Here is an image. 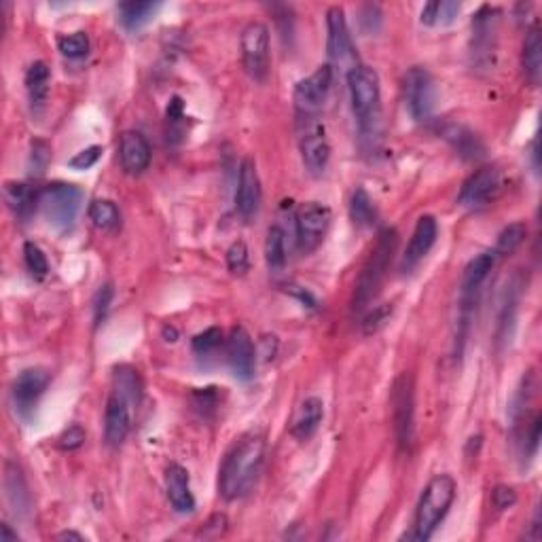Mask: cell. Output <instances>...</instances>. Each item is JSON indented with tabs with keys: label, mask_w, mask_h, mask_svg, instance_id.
<instances>
[{
	"label": "cell",
	"mask_w": 542,
	"mask_h": 542,
	"mask_svg": "<svg viewBox=\"0 0 542 542\" xmlns=\"http://www.w3.org/2000/svg\"><path fill=\"white\" fill-rule=\"evenodd\" d=\"M500 9L481 7L472 17V58L479 68H491L496 62Z\"/></svg>",
	"instance_id": "10"
},
{
	"label": "cell",
	"mask_w": 542,
	"mask_h": 542,
	"mask_svg": "<svg viewBox=\"0 0 542 542\" xmlns=\"http://www.w3.org/2000/svg\"><path fill=\"white\" fill-rule=\"evenodd\" d=\"M261 180H259L257 166L252 160H244L237 174L235 189V210L242 218H252L261 206Z\"/></svg>",
	"instance_id": "16"
},
{
	"label": "cell",
	"mask_w": 542,
	"mask_h": 542,
	"mask_svg": "<svg viewBox=\"0 0 542 542\" xmlns=\"http://www.w3.org/2000/svg\"><path fill=\"white\" fill-rule=\"evenodd\" d=\"M166 494L169 505L174 506L177 513H193L195 511V498L191 494L189 485V472L180 464H169L166 468Z\"/></svg>",
	"instance_id": "23"
},
{
	"label": "cell",
	"mask_w": 542,
	"mask_h": 542,
	"mask_svg": "<svg viewBox=\"0 0 542 542\" xmlns=\"http://www.w3.org/2000/svg\"><path fill=\"white\" fill-rule=\"evenodd\" d=\"M160 3H121L119 4V20L126 30H138L160 9Z\"/></svg>",
	"instance_id": "29"
},
{
	"label": "cell",
	"mask_w": 542,
	"mask_h": 542,
	"mask_svg": "<svg viewBox=\"0 0 542 542\" xmlns=\"http://www.w3.org/2000/svg\"><path fill=\"white\" fill-rule=\"evenodd\" d=\"M269 30L263 21H250L242 32V62L254 81H265L269 72Z\"/></svg>",
	"instance_id": "9"
},
{
	"label": "cell",
	"mask_w": 542,
	"mask_h": 542,
	"mask_svg": "<svg viewBox=\"0 0 542 542\" xmlns=\"http://www.w3.org/2000/svg\"><path fill=\"white\" fill-rule=\"evenodd\" d=\"M4 489H7V498L11 506H13L15 515L26 517L28 513H30L32 500L24 472H21V468L17 466L15 462H7V464H4Z\"/></svg>",
	"instance_id": "25"
},
{
	"label": "cell",
	"mask_w": 542,
	"mask_h": 542,
	"mask_svg": "<svg viewBox=\"0 0 542 542\" xmlns=\"http://www.w3.org/2000/svg\"><path fill=\"white\" fill-rule=\"evenodd\" d=\"M49 382L51 375L45 369H26L15 377L11 383V403L21 420H28L34 414Z\"/></svg>",
	"instance_id": "13"
},
{
	"label": "cell",
	"mask_w": 542,
	"mask_h": 542,
	"mask_svg": "<svg viewBox=\"0 0 542 542\" xmlns=\"http://www.w3.org/2000/svg\"><path fill=\"white\" fill-rule=\"evenodd\" d=\"M89 220L102 231H112L121 223V214L115 201L111 200H94L89 206Z\"/></svg>",
	"instance_id": "32"
},
{
	"label": "cell",
	"mask_w": 542,
	"mask_h": 542,
	"mask_svg": "<svg viewBox=\"0 0 542 542\" xmlns=\"http://www.w3.org/2000/svg\"><path fill=\"white\" fill-rule=\"evenodd\" d=\"M457 13H460V3H454V0H443L439 3L437 0V17H434V26H448L456 20Z\"/></svg>",
	"instance_id": "46"
},
{
	"label": "cell",
	"mask_w": 542,
	"mask_h": 542,
	"mask_svg": "<svg viewBox=\"0 0 542 542\" xmlns=\"http://www.w3.org/2000/svg\"><path fill=\"white\" fill-rule=\"evenodd\" d=\"M437 235H439V225L437 220H434V217H431V214H423V217L417 218L414 235H411L409 246H406V250L403 254V271L415 269L417 265L423 261V257L431 252L434 242H437Z\"/></svg>",
	"instance_id": "19"
},
{
	"label": "cell",
	"mask_w": 542,
	"mask_h": 542,
	"mask_svg": "<svg viewBox=\"0 0 542 542\" xmlns=\"http://www.w3.org/2000/svg\"><path fill=\"white\" fill-rule=\"evenodd\" d=\"M83 193L75 185L51 183L38 191V210L55 231H68L75 225Z\"/></svg>",
	"instance_id": "5"
},
{
	"label": "cell",
	"mask_w": 542,
	"mask_h": 542,
	"mask_svg": "<svg viewBox=\"0 0 542 542\" xmlns=\"http://www.w3.org/2000/svg\"><path fill=\"white\" fill-rule=\"evenodd\" d=\"M220 343H223V331H220L218 326H210V329H206L200 333V335L193 337V352L197 356H208L217 352Z\"/></svg>",
	"instance_id": "39"
},
{
	"label": "cell",
	"mask_w": 542,
	"mask_h": 542,
	"mask_svg": "<svg viewBox=\"0 0 542 542\" xmlns=\"http://www.w3.org/2000/svg\"><path fill=\"white\" fill-rule=\"evenodd\" d=\"M405 104L415 121H428L437 106V83L431 72L422 66H414L406 70L403 78Z\"/></svg>",
	"instance_id": "6"
},
{
	"label": "cell",
	"mask_w": 542,
	"mask_h": 542,
	"mask_svg": "<svg viewBox=\"0 0 542 542\" xmlns=\"http://www.w3.org/2000/svg\"><path fill=\"white\" fill-rule=\"evenodd\" d=\"M445 138L456 146V151L460 152V155L468 157V160H474V157H479L483 152V146L479 143L477 136L460 126H451L448 132H445Z\"/></svg>",
	"instance_id": "33"
},
{
	"label": "cell",
	"mask_w": 542,
	"mask_h": 542,
	"mask_svg": "<svg viewBox=\"0 0 542 542\" xmlns=\"http://www.w3.org/2000/svg\"><path fill=\"white\" fill-rule=\"evenodd\" d=\"M83 443H85V431L81 426H70L68 431L62 432L60 439H58L60 449H64V451L78 449Z\"/></svg>",
	"instance_id": "45"
},
{
	"label": "cell",
	"mask_w": 542,
	"mask_h": 542,
	"mask_svg": "<svg viewBox=\"0 0 542 542\" xmlns=\"http://www.w3.org/2000/svg\"><path fill=\"white\" fill-rule=\"evenodd\" d=\"M58 540H77V542H83V536L77 534V532H62V534H58Z\"/></svg>",
	"instance_id": "51"
},
{
	"label": "cell",
	"mask_w": 542,
	"mask_h": 542,
	"mask_svg": "<svg viewBox=\"0 0 542 542\" xmlns=\"http://www.w3.org/2000/svg\"><path fill=\"white\" fill-rule=\"evenodd\" d=\"M275 352H278V341H275V337H263L261 339V356L265 360H274Z\"/></svg>",
	"instance_id": "49"
},
{
	"label": "cell",
	"mask_w": 542,
	"mask_h": 542,
	"mask_svg": "<svg viewBox=\"0 0 542 542\" xmlns=\"http://www.w3.org/2000/svg\"><path fill=\"white\" fill-rule=\"evenodd\" d=\"M299 250L309 254L322 244L331 227V208L320 201H308L297 210L295 217Z\"/></svg>",
	"instance_id": "8"
},
{
	"label": "cell",
	"mask_w": 542,
	"mask_h": 542,
	"mask_svg": "<svg viewBox=\"0 0 542 542\" xmlns=\"http://www.w3.org/2000/svg\"><path fill=\"white\" fill-rule=\"evenodd\" d=\"M349 217H352V223L356 227L366 229L373 227L377 220V210H375V203L366 193L365 189H356L352 200H349Z\"/></svg>",
	"instance_id": "31"
},
{
	"label": "cell",
	"mask_w": 542,
	"mask_h": 542,
	"mask_svg": "<svg viewBox=\"0 0 542 542\" xmlns=\"http://www.w3.org/2000/svg\"><path fill=\"white\" fill-rule=\"evenodd\" d=\"M163 335L168 337V341H177V331H174L172 326H166V329H163Z\"/></svg>",
	"instance_id": "52"
},
{
	"label": "cell",
	"mask_w": 542,
	"mask_h": 542,
	"mask_svg": "<svg viewBox=\"0 0 542 542\" xmlns=\"http://www.w3.org/2000/svg\"><path fill=\"white\" fill-rule=\"evenodd\" d=\"M24 261L28 271L32 274V278L43 280L49 274V261L41 250V246H37L34 242H26L24 244Z\"/></svg>",
	"instance_id": "38"
},
{
	"label": "cell",
	"mask_w": 542,
	"mask_h": 542,
	"mask_svg": "<svg viewBox=\"0 0 542 542\" xmlns=\"http://www.w3.org/2000/svg\"><path fill=\"white\" fill-rule=\"evenodd\" d=\"M521 64L528 81L532 85H538L542 77V34L538 24H534L528 30V34H525Z\"/></svg>",
	"instance_id": "28"
},
{
	"label": "cell",
	"mask_w": 542,
	"mask_h": 542,
	"mask_svg": "<svg viewBox=\"0 0 542 542\" xmlns=\"http://www.w3.org/2000/svg\"><path fill=\"white\" fill-rule=\"evenodd\" d=\"M333 87V68L331 64L320 66L308 78L297 83L295 87V104L301 117H316L324 106L329 92Z\"/></svg>",
	"instance_id": "14"
},
{
	"label": "cell",
	"mask_w": 542,
	"mask_h": 542,
	"mask_svg": "<svg viewBox=\"0 0 542 542\" xmlns=\"http://www.w3.org/2000/svg\"><path fill=\"white\" fill-rule=\"evenodd\" d=\"M397 244H398V235L394 229H383L380 237H377L375 248H373L369 259H366L363 271H360L358 275V282H356L354 299H352L354 314L366 312L369 303L377 297V292H380L383 280H386L388 275L394 252H397Z\"/></svg>",
	"instance_id": "2"
},
{
	"label": "cell",
	"mask_w": 542,
	"mask_h": 542,
	"mask_svg": "<svg viewBox=\"0 0 542 542\" xmlns=\"http://www.w3.org/2000/svg\"><path fill=\"white\" fill-rule=\"evenodd\" d=\"M132 415L134 411L119 400L117 397H109V403H106L104 411V439L106 445L111 448H119L123 440L127 439L129 428H132Z\"/></svg>",
	"instance_id": "21"
},
{
	"label": "cell",
	"mask_w": 542,
	"mask_h": 542,
	"mask_svg": "<svg viewBox=\"0 0 542 542\" xmlns=\"http://www.w3.org/2000/svg\"><path fill=\"white\" fill-rule=\"evenodd\" d=\"M49 160H51V152H49L47 143H43V140H37V143H32L30 163H28L32 177H41V174L45 172V168H47Z\"/></svg>",
	"instance_id": "41"
},
{
	"label": "cell",
	"mask_w": 542,
	"mask_h": 542,
	"mask_svg": "<svg viewBox=\"0 0 542 542\" xmlns=\"http://www.w3.org/2000/svg\"><path fill=\"white\" fill-rule=\"evenodd\" d=\"M112 297H115L112 284L100 286V291L95 292V297H94V318H95V324H100V322L104 320V316H106V312H109V308H111V303H112Z\"/></svg>",
	"instance_id": "42"
},
{
	"label": "cell",
	"mask_w": 542,
	"mask_h": 542,
	"mask_svg": "<svg viewBox=\"0 0 542 542\" xmlns=\"http://www.w3.org/2000/svg\"><path fill=\"white\" fill-rule=\"evenodd\" d=\"M49 83L51 72L45 62H34L26 72V92L28 100H30L32 112H41L45 102L49 98Z\"/></svg>",
	"instance_id": "26"
},
{
	"label": "cell",
	"mask_w": 542,
	"mask_h": 542,
	"mask_svg": "<svg viewBox=\"0 0 542 542\" xmlns=\"http://www.w3.org/2000/svg\"><path fill=\"white\" fill-rule=\"evenodd\" d=\"M265 460V439L261 434H246L225 456L218 474V491L225 500H240L257 483Z\"/></svg>",
	"instance_id": "1"
},
{
	"label": "cell",
	"mask_w": 542,
	"mask_h": 542,
	"mask_svg": "<svg viewBox=\"0 0 542 542\" xmlns=\"http://www.w3.org/2000/svg\"><path fill=\"white\" fill-rule=\"evenodd\" d=\"M326 51H329L331 68L341 66L349 72L354 66H358V58L352 45V34H349L346 11L341 7H331L326 11Z\"/></svg>",
	"instance_id": "7"
},
{
	"label": "cell",
	"mask_w": 542,
	"mask_h": 542,
	"mask_svg": "<svg viewBox=\"0 0 542 542\" xmlns=\"http://www.w3.org/2000/svg\"><path fill=\"white\" fill-rule=\"evenodd\" d=\"M305 126L299 136V151H301L303 166L312 177H322L331 160V144L326 138L324 126L316 117H303Z\"/></svg>",
	"instance_id": "11"
},
{
	"label": "cell",
	"mask_w": 542,
	"mask_h": 542,
	"mask_svg": "<svg viewBox=\"0 0 542 542\" xmlns=\"http://www.w3.org/2000/svg\"><path fill=\"white\" fill-rule=\"evenodd\" d=\"M324 417V403L318 397H309L297 405L291 420V434L297 440H309L320 428Z\"/></svg>",
	"instance_id": "22"
},
{
	"label": "cell",
	"mask_w": 542,
	"mask_h": 542,
	"mask_svg": "<svg viewBox=\"0 0 542 542\" xmlns=\"http://www.w3.org/2000/svg\"><path fill=\"white\" fill-rule=\"evenodd\" d=\"M392 303H382V305H375L373 309H366L365 318L360 324H363V333L365 335H375V333H380L383 326L388 324L390 318H392Z\"/></svg>",
	"instance_id": "37"
},
{
	"label": "cell",
	"mask_w": 542,
	"mask_h": 542,
	"mask_svg": "<svg viewBox=\"0 0 542 542\" xmlns=\"http://www.w3.org/2000/svg\"><path fill=\"white\" fill-rule=\"evenodd\" d=\"M349 102H352V112L358 121V127L363 136L377 134L382 117V87L380 77L369 66H354L346 72Z\"/></svg>",
	"instance_id": "4"
},
{
	"label": "cell",
	"mask_w": 542,
	"mask_h": 542,
	"mask_svg": "<svg viewBox=\"0 0 542 542\" xmlns=\"http://www.w3.org/2000/svg\"><path fill=\"white\" fill-rule=\"evenodd\" d=\"M193 403H195V409L201 411L203 415L214 414V409H217V405H218L217 388L197 390V392H193Z\"/></svg>",
	"instance_id": "44"
},
{
	"label": "cell",
	"mask_w": 542,
	"mask_h": 542,
	"mask_svg": "<svg viewBox=\"0 0 542 542\" xmlns=\"http://www.w3.org/2000/svg\"><path fill=\"white\" fill-rule=\"evenodd\" d=\"M227 267L231 274L244 275L250 267V257H248V248L242 240L234 242L227 250Z\"/></svg>",
	"instance_id": "40"
},
{
	"label": "cell",
	"mask_w": 542,
	"mask_h": 542,
	"mask_svg": "<svg viewBox=\"0 0 542 542\" xmlns=\"http://www.w3.org/2000/svg\"><path fill=\"white\" fill-rule=\"evenodd\" d=\"M185 127H186V117H185V104L180 98H172L166 111V134L169 144L183 143L185 138Z\"/></svg>",
	"instance_id": "34"
},
{
	"label": "cell",
	"mask_w": 542,
	"mask_h": 542,
	"mask_svg": "<svg viewBox=\"0 0 542 542\" xmlns=\"http://www.w3.org/2000/svg\"><path fill=\"white\" fill-rule=\"evenodd\" d=\"M525 235H528V227L525 223H513L500 231L498 242H496V248L491 252L496 257H506V254H513L519 246L523 244Z\"/></svg>",
	"instance_id": "35"
},
{
	"label": "cell",
	"mask_w": 542,
	"mask_h": 542,
	"mask_svg": "<svg viewBox=\"0 0 542 542\" xmlns=\"http://www.w3.org/2000/svg\"><path fill=\"white\" fill-rule=\"evenodd\" d=\"M58 49H60V53L68 60L85 58L89 51V37L85 32L64 34V37L58 38Z\"/></svg>",
	"instance_id": "36"
},
{
	"label": "cell",
	"mask_w": 542,
	"mask_h": 542,
	"mask_svg": "<svg viewBox=\"0 0 542 542\" xmlns=\"http://www.w3.org/2000/svg\"><path fill=\"white\" fill-rule=\"evenodd\" d=\"M491 502H494V506L498 508V511H506V508L515 506V489L506 488V485H498V488H494V491H491Z\"/></svg>",
	"instance_id": "47"
},
{
	"label": "cell",
	"mask_w": 542,
	"mask_h": 542,
	"mask_svg": "<svg viewBox=\"0 0 542 542\" xmlns=\"http://www.w3.org/2000/svg\"><path fill=\"white\" fill-rule=\"evenodd\" d=\"M540 443V415H534L532 422H530L528 431H525V454L534 456L536 449H538Z\"/></svg>",
	"instance_id": "48"
},
{
	"label": "cell",
	"mask_w": 542,
	"mask_h": 542,
	"mask_svg": "<svg viewBox=\"0 0 542 542\" xmlns=\"http://www.w3.org/2000/svg\"><path fill=\"white\" fill-rule=\"evenodd\" d=\"M17 538H20V536H17L15 532H11L9 523L0 525V542H17Z\"/></svg>",
	"instance_id": "50"
},
{
	"label": "cell",
	"mask_w": 542,
	"mask_h": 542,
	"mask_svg": "<svg viewBox=\"0 0 542 542\" xmlns=\"http://www.w3.org/2000/svg\"><path fill=\"white\" fill-rule=\"evenodd\" d=\"M456 491L457 485L449 474H437V477H432L428 481L420 496V502H417L411 538L417 542H426L432 538V534L437 532L440 521H443L451 505H454Z\"/></svg>",
	"instance_id": "3"
},
{
	"label": "cell",
	"mask_w": 542,
	"mask_h": 542,
	"mask_svg": "<svg viewBox=\"0 0 542 542\" xmlns=\"http://www.w3.org/2000/svg\"><path fill=\"white\" fill-rule=\"evenodd\" d=\"M286 257V234L278 225H274V227H269L267 237H265V261H267L269 271L284 269Z\"/></svg>",
	"instance_id": "30"
},
{
	"label": "cell",
	"mask_w": 542,
	"mask_h": 542,
	"mask_svg": "<svg viewBox=\"0 0 542 542\" xmlns=\"http://www.w3.org/2000/svg\"><path fill=\"white\" fill-rule=\"evenodd\" d=\"M496 259L498 257L494 252H481L468 261L464 274H462V314H471V308L477 301L483 282L488 280L489 271L494 269Z\"/></svg>",
	"instance_id": "18"
},
{
	"label": "cell",
	"mask_w": 542,
	"mask_h": 542,
	"mask_svg": "<svg viewBox=\"0 0 542 542\" xmlns=\"http://www.w3.org/2000/svg\"><path fill=\"white\" fill-rule=\"evenodd\" d=\"M4 200L20 220H28L38 208V191L26 183L4 185Z\"/></svg>",
	"instance_id": "27"
},
{
	"label": "cell",
	"mask_w": 542,
	"mask_h": 542,
	"mask_svg": "<svg viewBox=\"0 0 542 542\" xmlns=\"http://www.w3.org/2000/svg\"><path fill=\"white\" fill-rule=\"evenodd\" d=\"M100 157H102V146L94 144V146H87V149L78 151L77 155L68 161V166H70L72 169H89L98 163Z\"/></svg>",
	"instance_id": "43"
},
{
	"label": "cell",
	"mask_w": 542,
	"mask_h": 542,
	"mask_svg": "<svg viewBox=\"0 0 542 542\" xmlns=\"http://www.w3.org/2000/svg\"><path fill=\"white\" fill-rule=\"evenodd\" d=\"M119 157L127 174H143L151 166V144L140 132H123L119 143Z\"/></svg>",
	"instance_id": "20"
},
{
	"label": "cell",
	"mask_w": 542,
	"mask_h": 542,
	"mask_svg": "<svg viewBox=\"0 0 542 542\" xmlns=\"http://www.w3.org/2000/svg\"><path fill=\"white\" fill-rule=\"evenodd\" d=\"M112 397L123 400L136 414L140 400H143V380H140L138 371L134 366H115V371H112Z\"/></svg>",
	"instance_id": "24"
},
{
	"label": "cell",
	"mask_w": 542,
	"mask_h": 542,
	"mask_svg": "<svg viewBox=\"0 0 542 542\" xmlns=\"http://www.w3.org/2000/svg\"><path fill=\"white\" fill-rule=\"evenodd\" d=\"M502 191V174L498 166H483L462 185L457 201L460 206L468 208V210H479V208L488 206L500 195Z\"/></svg>",
	"instance_id": "12"
},
{
	"label": "cell",
	"mask_w": 542,
	"mask_h": 542,
	"mask_svg": "<svg viewBox=\"0 0 542 542\" xmlns=\"http://www.w3.org/2000/svg\"><path fill=\"white\" fill-rule=\"evenodd\" d=\"M392 406L398 440L403 445L411 443V439H414V380L406 373L394 382Z\"/></svg>",
	"instance_id": "15"
},
{
	"label": "cell",
	"mask_w": 542,
	"mask_h": 542,
	"mask_svg": "<svg viewBox=\"0 0 542 542\" xmlns=\"http://www.w3.org/2000/svg\"><path fill=\"white\" fill-rule=\"evenodd\" d=\"M227 360L234 371L235 380L248 382L254 375L257 366V352H254L252 339L244 326H235L227 339Z\"/></svg>",
	"instance_id": "17"
}]
</instances>
